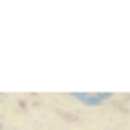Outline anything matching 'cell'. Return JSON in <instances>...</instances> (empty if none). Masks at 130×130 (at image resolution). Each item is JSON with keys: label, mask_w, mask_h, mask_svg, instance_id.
<instances>
[{"label": "cell", "mask_w": 130, "mask_h": 130, "mask_svg": "<svg viewBox=\"0 0 130 130\" xmlns=\"http://www.w3.org/2000/svg\"><path fill=\"white\" fill-rule=\"evenodd\" d=\"M76 100H81V103H87V106H100V103H106V100H108V92H100V95H89V92H76Z\"/></svg>", "instance_id": "obj_1"}]
</instances>
